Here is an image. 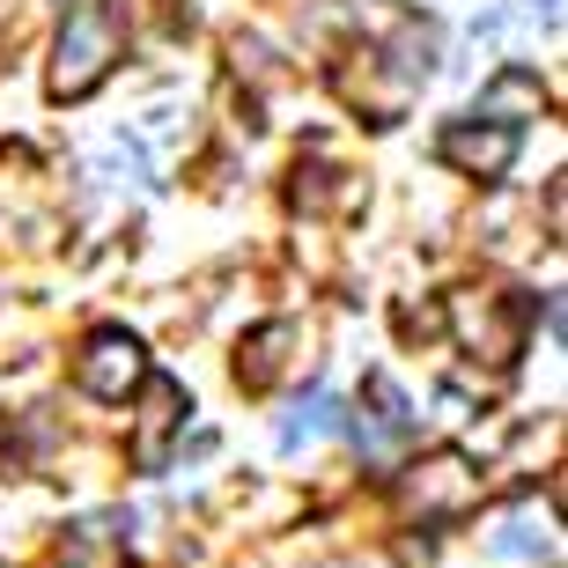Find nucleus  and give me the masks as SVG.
<instances>
[{"label": "nucleus", "instance_id": "obj_1", "mask_svg": "<svg viewBox=\"0 0 568 568\" xmlns=\"http://www.w3.org/2000/svg\"><path fill=\"white\" fill-rule=\"evenodd\" d=\"M126 52V0H74L60 22V44H52V97L74 104L104 82Z\"/></svg>", "mask_w": 568, "mask_h": 568}, {"label": "nucleus", "instance_id": "obj_2", "mask_svg": "<svg viewBox=\"0 0 568 568\" xmlns=\"http://www.w3.org/2000/svg\"><path fill=\"white\" fill-rule=\"evenodd\" d=\"M473 503H480V473H473V458H458V450H436V458L406 465L399 509L414 517V525H458Z\"/></svg>", "mask_w": 568, "mask_h": 568}, {"label": "nucleus", "instance_id": "obj_3", "mask_svg": "<svg viewBox=\"0 0 568 568\" xmlns=\"http://www.w3.org/2000/svg\"><path fill=\"white\" fill-rule=\"evenodd\" d=\"M141 377H148L141 339H133V333H119V325L89 333V339H82V355H74V384H82L89 399H126V392H133Z\"/></svg>", "mask_w": 568, "mask_h": 568}, {"label": "nucleus", "instance_id": "obj_4", "mask_svg": "<svg viewBox=\"0 0 568 568\" xmlns=\"http://www.w3.org/2000/svg\"><path fill=\"white\" fill-rule=\"evenodd\" d=\"M347 428H355V450H362V458H392V450L414 436V406H406V392L392 377H369Z\"/></svg>", "mask_w": 568, "mask_h": 568}, {"label": "nucleus", "instance_id": "obj_5", "mask_svg": "<svg viewBox=\"0 0 568 568\" xmlns=\"http://www.w3.org/2000/svg\"><path fill=\"white\" fill-rule=\"evenodd\" d=\"M436 155L450 170H465V178H503L509 163H517V126H443L436 133Z\"/></svg>", "mask_w": 568, "mask_h": 568}, {"label": "nucleus", "instance_id": "obj_6", "mask_svg": "<svg viewBox=\"0 0 568 568\" xmlns=\"http://www.w3.org/2000/svg\"><path fill=\"white\" fill-rule=\"evenodd\" d=\"M487 547L503 554V561H547L554 547H561V539H554V509L547 503H517V509H503V517H495V531H487Z\"/></svg>", "mask_w": 568, "mask_h": 568}, {"label": "nucleus", "instance_id": "obj_7", "mask_svg": "<svg viewBox=\"0 0 568 568\" xmlns=\"http://www.w3.org/2000/svg\"><path fill=\"white\" fill-rule=\"evenodd\" d=\"M185 414H192V399L170 377L148 384V414H141V436H133V465H148V473H155V465H163L170 428H185Z\"/></svg>", "mask_w": 568, "mask_h": 568}, {"label": "nucleus", "instance_id": "obj_8", "mask_svg": "<svg viewBox=\"0 0 568 568\" xmlns=\"http://www.w3.org/2000/svg\"><path fill=\"white\" fill-rule=\"evenodd\" d=\"M288 347H303V325H288V317H281V325H258V333L244 339V355H236V384H244V392H266V384L288 369Z\"/></svg>", "mask_w": 568, "mask_h": 568}, {"label": "nucleus", "instance_id": "obj_9", "mask_svg": "<svg viewBox=\"0 0 568 568\" xmlns=\"http://www.w3.org/2000/svg\"><path fill=\"white\" fill-rule=\"evenodd\" d=\"M503 111H547V89H539V74H525V67H503V74L480 89V119H503ZM503 126H509V119H503Z\"/></svg>", "mask_w": 568, "mask_h": 568}, {"label": "nucleus", "instance_id": "obj_10", "mask_svg": "<svg viewBox=\"0 0 568 568\" xmlns=\"http://www.w3.org/2000/svg\"><path fill=\"white\" fill-rule=\"evenodd\" d=\"M60 568H126L119 561V517H97L60 547Z\"/></svg>", "mask_w": 568, "mask_h": 568}, {"label": "nucleus", "instance_id": "obj_11", "mask_svg": "<svg viewBox=\"0 0 568 568\" xmlns=\"http://www.w3.org/2000/svg\"><path fill=\"white\" fill-rule=\"evenodd\" d=\"M325 428H339V399H333V392H311V399L281 422V450H303V443H317Z\"/></svg>", "mask_w": 568, "mask_h": 568}, {"label": "nucleus", "instance_id": "obj_12", "mask_svg": "<svg viewBox=\"0 0 568 568\" xmlns=\"http://www.w3.org/2000/svg\"><path fill=\"white\" fill-rule=\"evenodd\" d=\"M44 22V0H0V60L30 44V30Z\"/></svg>", "mask_w": 568, "mask_h": 568}, {"label": "nucleus", "instance_id": "obj_13", "mask_svg": "<svg viewBox=\"0 0 568 568\" xmlns=\"http://www.w3.org/2000/svg\"><path fill=\"white\" fill-rule=\"evenodd\" d=\"M339 568H362V561H339Z\"/></svg>", "mask_w": 568, "mask_h": 568}]
</instances>
